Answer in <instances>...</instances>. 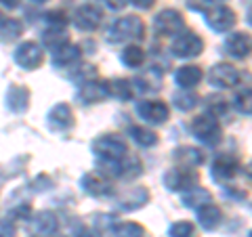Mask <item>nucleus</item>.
I'll list each match as a JSON object with an SVG mask.
<instances>
[{
	"label": "nucleus",
	"instance_id": "f257e3e1",
	"mask_svg": "<svg viewBox=\"0 0 252 237\" xmlns=\"http://www.w3.org/2000/svg\"><path fill=\"white\" fill-rule=\"evenodd\" d=\"M91 149L101 164H116L128 155V145L118 134H101L93 141Z\"/></svg>",
	"mask_w": 252,
	"mask_h": 237
},
{
	"label": "nucleus",
	"instance_id": "f03ea898",
	"mask_svg": "<svg viewBox=\"0 0 252 237\" xmlns=\"http://www.w3.org/2000/svg\"><path fill=\"white\" fill-rule=\"evenodd\" d=\"M143 36H145V23L137 15L118 17L107 30L109 42H130V40H139Z\"/></svg>",
	"mask_w": 252,
	"mask_h": 237
},
{
	"label": "nucleus",
	"instance_id": "7ed1b4c3",
	"mask_svg": "<svg viewBox=\"0 0 252 237\" xmlns=\"http://www.w3.org/2000/svg\"><path fill=\"white\" fill-rule=\"evenodd\" d=\"M191 134L200 143L215 147L223 141V126H220L219 118L210 114H200L191 120Z\"/></svg>",
	"mask_w": 252,
	"mask_h": 237
},
{
	"label": "nucleus",
	"instance_id": "20e7f679",
	"mask_svg": "<svg viewBox=\"0 0 252 237\" xmlns=\"http://www.w3.org/2000/svg\"><path fill=\"white\" fill-rule=\"evenodd\" d=\"M170 53L177 59H193L204 53V38L195 31H181L170 44Z\"/></svg>",
	"mask_w": 252,
	"mask_h": 237
},
{
	"label": "nucleus",
	"instance_id": "39448f33",
	"mask_svg": "<svg viewBox=\"0 0 252 237\" xmlns=\"http://www.w3.org/2000/svg\"><path fill=\"white\" fill-rule=\"evenodd\" d=\"M198 180H200L198 172L193 168H185V166H175V168L164 172V177H162L164 187H166L168 191H175V193H183L187 189L195 187Z\"/></svg>",
	"mask_w": 252,
	"mask_h": 237
},
{
	"label": "nucleus",
	"instance_id": "423d86ee",
	"mask_svg": "<svg viewBox=\"0 0 252 237\" xmlns=\"http://www.w3.org/2000/svg\"><path fill=\"white\" fill-rule=\"evenodd\" d=\"M13 61L17 63L21 69L34 72L44 63V49L42 44H38L36 40H26L21 42L17 49L13 51Z\"/></svg>",
	"mask_w": 252,
	"mask_h": 237
},
{
	"label": "nucleus",
	"instance_id": "0eeeda50",
	"mask_svg": "<svg viewBox=\"0 0 252 237\" xmlns=\"http://www.w3.org/2000/svg\"><path fill=\"white\" fill-rule=\"evenodd\" d=\"M137 116L145 124L162 126L168 122L170 107L160 99H145V101H141V103H137Z\"/></svg>",
	"mask_w": 252,
	"mask_h": 237
},
{
	"label": "nucleus",
	"instance_id": "6e6552de",
	"mask_svg": "<svg viewBox=\"0 0 252 237\" xmlns=\"http://www.w3.org/2000/svg\"><path fill=\"white\" fill-rule=\"evenodd\" d=\"M238 23V15L231 6L227 4H215L212 9L206 13V26L217 31V34H225V31H231Z\"/></svg>",
	"mask_w": 252,
	"mask_h": 237
},
{
	"label": "nucleus",
	"instance_id": "1a4fd4ad",
	"mask_svg": "<svg viewBox=\"0 0 252 237\" xmlns=\"http://www.w3.org/2000/svg\"><path fill=\"white\" fill-rule=\"evenodd\" d=\"M240 78L242 74L235 65H231V63H217L208 72V84L219 90H225V89H233L235 84H240Z\"/></svg>",
	"mask_w": 252,
	"mask_h": 237
},
{
	"label": "nucleus",
	"instance_id": "9d476101",
	"mask_svg": "<svg viewBox=\"0 0 252 237\" xmlns=\"http://www.w3.org/2000/svg\"><path fill=\"white\" fill-rule=\"evenodd\" d=\"M154 28L160 36H177L185 30V19L177 9H162L154 17Z\"/></svg>",
	"mask_w": 252,
	"mask_h": 237
},
{
	"label": "nucleus",
	"instance_id": "9b49d317",
	"mask_svg": "<svg viewBox=\"0 0 252 237\" xmlns=\"http://www.w3.org/2000/svg\"><path fill=\"white\" fill-rule=\"evenodd\" d=\"M80 189L91 197H109L114 193V185L103 172H86L80 178Z\"/></svg>",
	"mask_w": 252,
	"mask_h": 237
},
{
	"label": "nucleus",
	"instance_id": "f8f14e48",
	"mask_svg": "<svg viewBox=\"0 0 252 237\" xmlns=\"http://www.w3.org/2000/svg\"><path fill=\"white\" fill-rule=\"evenodd\" d=\"M240 168L242 166L233 155H219L210 164V175L217 183H231L240 175Z\"/></svg>",
	"mask_w": 252,
	"mask_h": 237
},
{
	"label": "nucleus",
	"instance_id": "ddd939ff",
	"mask_svg": "<svg viewBox=\"0 0 252 237\" xmlns=\"http://www.w3.org/2000/svg\"><path fill=\"white\" fill-rule=\"evenodd\" d=\"M223 49L233 59H246L252 55V36L248 31H231L225 38Z\"/></svg>",
	"mask_w": 252,
	"mask_h": 237
},
{
	"label": "nucleus",
	"instance_id": "4468645a",
	"mask_svg": "<svg viewBox=\"0 0 252 237\" xmlns=\"http://www.w3.org/2000/svg\"><path fill=\"white\" fill-rule=\"evenodd\" d=\"M46 124L53 132H65L74 126V112L67 103H57L46 114Z\"/></svg>",
	"mask_w": 252,
	"mask_h": 237
},
{
	"label": "nucleus",
	"instance_id": "2eb2a0df",
	"mask_svg": "<svg viewBox=\"0 0 252 237\" xmlns=\"http://www.w3.org/2000/svg\"><path fill=\"white\" fill-rule=\"evenodd\" d=\"M72 21H74V26L78 30L94 31L101 26V21H103V13H101V9L99 6H94V4H82V6H78L76 9Z\"/></svg>",
	"mask_w": 252,
	"mask_h": 237
},
{
	"label": "nucleus",
	"instance_id": "dca6fc26",
	"mask_svg": "<svg viewBox=\"0 0 252 237\" xmlns=\"http://www.w3.org/2000/svg\"><path fill=\"white\" fill-rule=\"evenodd\" d=\"M107 97H109L107 82L105 80H97V78L80 84V89H78V101H80L82 105L101 103V101H105Z\"/></svg>",
	"mask_w": 252,
	"mask_h": 237
},
{
	"label": "nucleus",
	"instance_id": "f3484780",
	"mask_svg": "<svg viewBox=\"0 0 252 237\" xmlns=\"http://www.w3.org/2000/svg\"><path fill=\"white\" fill-rule=\"evenodd\" d=\"M195 218H198V225L204 229V231H215V229L220 227L223 223V210H220L217 204H206L195 210Z\"/></svg>",
	"mask_w": 252,
	"mask_h": 237
},
{
	"label": "nucleus",
	"instance_id": "a211bd4d",
	"mask_svg": "<svg viewBox=\"0 0 252 237\" xmlns=\"http://www.w3.org/2000/svg\"><path fill=\"white\" fill-rule=\"evenodd\" d=\"M172 160L177 162V166H185V168H198L206 162V155H204L202 149L191 147V145H183L177 147L175 153H172Z\"/></svg>",
	"mask_w": 252,
	"mask_h": 237
},
{
	"label": "nucleus",
	"instance_id": "6ab92c4d",
	"mask_svg": "<svg viewBox=\"0 0 252 237\" xmlns=\"http://www.w3.org/2000/svg\"><path fill=\"white\" fill-rule=\"evenodd\" d=\"M57 229H59V220L51 210H42L32 218V231L38 237H51L57 233Z\"/></svg>",
	"mask_w": 252,
	"mask_h": 237
},
{
	"label": "nucleus",
	"instance_id": "aec40b11",
	"mask_svg": "<svg viewBox=\"0 0 252 237\" xmlns=\"http://www.w3.org/2000/svg\"><path fill=\"white\" fill-rule=\"evenodd\" d=\"M204 80V72L198 65H181L175 72V84L183 90H193Z\"/></svg>",
	"mask_w": 252,
	"mask_h": 237
},
{
	"label": "nucleus",
	"instance_id": "412c9836",
	"mask_svg": "<svg viewBox=\"0 0 252 237\" xmlns=\"http://www.w3.org/2000/svg\"><path fill=\"white\" fill-rule=\"evenodd\" d=\"M80 57H82L80 46L72 44V42H65L63 46H59V49L53 51L51 61H53L55 67H72V65H76V63L80 61Z\"/></svg>",
	"mask_w": 252,
	"mask_h": 237
},
{
	"label": "nucleus",
	"instance_id": "4be33fe9",
	"mask_svg": "<svg viewBox=\"0 0 252 237\" xmlns=\"http://www.w3.org/2000/svg\"><path fill=\"white\" fill-rule=\"evenodd\" d=\"M149 202V191L145 187H135L130 189L128 193H124L120 197V202H118V208L122 212H135L139 208H143L145 204Z\"/></svg>",
	"mask_w": 252,
	"mask_h": 237
},
{
	"label": "nucleus",
	"instance_id": "5701e85b",
	"mask_svg": "<svg viewBox=\"0 0 252 237\" xmlns=\"http://www.w3.org/2000/svg\"><path fill=\"white\" fill-rule=\"evenodd\" d=\"M6 107H9L13 114L26 112L30 107V90L26 86H19V84L9 86V90H6Z\"/></svg>",
	"mask_w": 252,
	"mask_h": 237
},
{
	"label": "nucleus",
	"instance_id": "b1692460",
	"mask_svg": "<svg viewBox=\"0 0 252 237\" xmlns=\"http://www.w3.org/2000/svg\"><path fill=\"white\" fill-rule=\"evenodd\" d=\"M210 202H212V193L208 191V189L200 187V185H195V187L181 193V204L189 210H198V208L206 206V204H210Z\"/></svg>",
	"mask_w": 252,
	"mask_h": 237
},
{
	"label": "nucleus",
	"instance_id": "393cba45",
	"mask_svg": "<svg viewBox=\"0 0 252 237\" xmlns=\"http://www.w3.org/2000/svg\"><path fill=\"white\" fill-rule=\"evenodd\" d=\"M107 90L109 97L118 99V101H130L132 94H135V86L130 80H124V78H114L112 82H107Z\"/></svg>",
	"mask_w": 252,
	"mask_h": 237
},
{
	"label": "nucleus",
	"instance_id": "a878e982",
	"mask_svg": "<svg viewBox=\"0 0 252 237\" xmlns=\"http://www.w3.org/2000/svg\"><path fill=\"white\" fill-rule=\"evenodd\" d=\"M128 137L135 141V143L139 145V147H143V149H147V147H156L158 145V134L152 130V128H145V126H130L128 128Z\"/></svg>",
	"mask_w": 252,
	"mask_h": 237
},
{
	"label": "nucleus",
	"instance_id": "bb28decb",
	"mask_svg": "<svg viewBox=\"0 0 252 237\" xmlns=\"http://www.w3.org/2000/svg\"><path fill=\"white\" fill-rule=\"evenodd\" d=\"M145 49L143 46H139V44H128L126 49L122 51V55H120V61L124 63L126 67H130V69H137V67H141L145 63Z\"/></svg>",
	"mask_w": 252,
	"mask_h": 237
},
{
	"label": "nucleus",
	"instance_id": "cd10ccee",
	"mask_svg": "<svg viewBox=\"0 0 252 237\" xmlns=\"http://www.w3.org/2000/svg\"><path fill=\"white\" fill-rule=\"evenodd\" d=\"M200 103V97L195 90H183L181 89L179 92H175L172 97V105H175L179 112H191V109Z\"/></svg>",
	"mask_w": 252,
	"mask_h": 237
},
{
	"label": "nucleus",
	"instance_id": "c85d7f7f",
	"mask_svg": "<svg viewBox=\"0 0 252 237\" xmlns=\"http://www.w3.org/2000/svg\"><path fill=\"white\" fill-rule=\"evenodd\" d=\"M65 42H69V36L65 30H55V28H49L42 34V46H46L49 51H55L59 49V46H63Z\"/></svg>",
	"mask_w": 252,
	"mask_h": 237
},
{
	"label": "nucleus",
	"instance_id": "c756f323",
	"mask_svg": "<svg viewBox=\"0 0 252 237\" xmlns=\"http://www.w3.org/2000/svg\"><path fill=\"white\" fill-rule=\"evenodd\" d=\"M112 235L114 237H145V229L139 223L124 220V223H116L112 227Z\"/></svg>",
	"mask_w": 252,
	"mask_h": 237
},
{
	"label": "nucleus",
	"instance_id": "7c9ffc66",
	"mask_svg": "<svg viewBox=\"0 0 252 237\" xmlns=\"http://www.w3.org/2000/svg\"><path fill=\"white\" fill-rule=\"evenodd\" d=\"M21 31H23V26H21L19 19L9 17V19L0 21V40L11 42V40H15V38L21 36Z\"/></svg>",
	"mask_w": 252,
	"mask_h": 237
},
{
	"label": "nucleus",
	"instance_id": "2f4dec72",
	"mask_svg": "<svg viewBox=\"0 0 252 237\" xmlns=\"http://www.w3.org/2000/svg\"><path fill=\"white\" fill-rule=\"evenodd\" d=\"M233 107L242 116H252V89H244L240 92H235Z\"/></svg>",
	"mask_w": 252,
	"mask_h": 237
},
{
	"label": "nucleus",
	"instance_id": "473e14b6",
	"mask_svg": "<svg viewBox=\"0 0 252 237\" xmlns=\"http://www.w3.org/2000/svg\"><path fill=\"white\" fill-rule=\"evenodd\" d=\"M206 114L215 116V118H223L227 116V112H229V103H227L225 97H220V94H212V97L206 99Z\"/></svg>",
	"mask_w": 252,
	"mask_h": 237
},
{
	"label": "nucleus",
	"instance_id": "72a5a7b5",
	"mask_svg": "<svg viewBox=\"0 0 252 237\" xmlns=\"http://www.w3.org/2000/svg\"><path fill=\"white\" fill-rule=\"evenodd\" d=\"M67 78H69L72 82L84 84V82L94 80V78H97V67H94V65H89V63H84V65H78Z\"/></svg>",
	"mask_w": 252,
	"mask_h": 237
},
{
	"label": "nucleus",
	"instance_id": "f704fd0d",
	"mask_svg": "<svg viewBox=\"0 0 252 237\" xmlns=\"http://www.w3.org/2000/svg\"><path fill=\"white\" fill-rule=\"evenodd\" d=\"M168 237H195V225L189 220H177L168 227Z\"/></svg>",
	"mask_w": 252,
	"mask_h": 237
},
{
	"label": "nucleus",
	"instance_id": "c9c22d12",
	"mask_svg": "<svg viewBox=\"0 0 252 237\" xmlns=\"http://www.w3.org/2000/svg\"><path fill=\"white\" fill-rule=\"evenodd\" d=\"M44 23L49 28H55V30H65L67 28V15L65 11H59V9H55V11H49V13H44Z\"/></svg>",
	"mask_w": 252,
	"mask_h": 237
},
{
	"label": "nucleus",
	"instance_id": "e433bc0d",
	"mask_svg": "<svg viewBox=\"0 0 252 237\" xmlns=\"http://www.w3.org/2000/svg\"><path fill=\"white\" fill-rule=\"evenodd\" d=\"M217 0H187V9H191L195 13H208L215 6Z\"/></svg>",
	"mask_w": 252,
	"mask_h": 237
},
{
	"label": "nucleus",
	"instance_id": "4c0bfd02",
	"mask_svg": "<svg viewBox=\"0 0 252 237\" xmlns=\"http://www.w3.org/2000/svg\"><path fill=\"white\" fill-rule=\"evenodd\" d=\"M17 235V227L11 218H0V237H15Z\"/></svg>",
	"mask_w": 252,
	"mask_h": 237
},
{
	"label": "nucleus",
	"instance_id": "58836bf2",
	"mask_svg": "<svg viewBox=\"0 0 252 237\" xmlns=\"http://www.w3.org/2000/svg\"><path fill=\"white\" fill-rule=\"evenodd\" d=\"M11 216H13V218H19V220H28V218L32 216V208H30V206H26V204H23V206L15 208V210L11 212ZM13 218H11V220H13Z\"/></svg>",
	"mask_w": 252,
	"mask_h": 237
},
{
	"label": "nucleus",
	"instance_id": "ea45409f",
	"mask_svg": "<svg viewBox=\"0 0 252 237\" xmlns=\"http://www.w3.org/2000/svg\"><path fill=\"white\" fill-rule=\"evenodd\" d=\"M101 4L109 11H122L124 6L128 4V0H101Z\"/></svg>",
	"mask_w": 252,
	"mask_h": 237
},
{
	"label": "nucleus",
	"instance_id": "a19ab883",
	"mask_svg": "<svg viewBox=\"0 0 252 237\" xmlns=\"http://www.w3.org/2000/svg\"><path fill=\"white\" fill-rule=\"evenodd\" d=\"M128 2L132 6H137V9H141V11H149L156 4V0H128Z\"/></svg>",
	"mask_w": 252,
	"mask_h": 237
},
{
	"label": "nucleus",
	"instance_id": "79ce46f5",
	"mask_svg": "<svg viewBox=\"0 0 252 237\" xmlns=\"http://www.w3.org/2000/svg\"><path fill=\"white\" fill-rule=\"evenodd\" d=\"M0 4H2L4 9H17V6H19V0H0Z\"/></svg>",
	"mask_w": 252,
	"mask_h": 237
},
{
	"label": "nucleus",
	"instance_id": "37998d69",
	"mask_svg": "<svg viewBox=\"0 0 252 237\" xmlns=\"http://www.w3.org/2000/svg\"><path fill=\"white\" fill-rule=\"evenodd\" d=\"M76 237H97L94 233H91V231H82V233H78Z\"/></svg>",
	"mask_w": 252,
	"mask_h": 237
},
{
	"label": "nucleus",
	"instance_id": "c03bdc74",
	"mask_svg": "<svg viewBox=\"0 0 252 237\" xmlns=\"http://www.w3.org/2000/svg\"><path fill=\"white\" fill-rule=\"evenodd\" d=\"M246 21H248L250 26H252V6H250V9H248V13H246Z\"/></svg>",
	"mask_w": 252,
	"mask_h": 237
},
{
	"label": "nucleus",
	"instance_id": "a18cd8bd",
	"mask_svg": "<svg viewBox=\"0 0 252 237\" xmlns=\"http://www.w3.org/2000/svg\"><path fill=\"white\" fill-rule=\"evenodd\" d=\"M246 175H248V177L252 178V162H250V164L246 166Z\"/></svg>",
	"mask_w": 252,
	"mask_h": 237
},
{
	"label": "nucleus",
	"instance_id": "49530a36",
	"mask_svg": "<svg viewBox=\"0 0 252 237\" xmlns=\"http://www.w3.org/2000/svg\"><path fill=\"white\" fill-rule=\"evenodd\" d=\"M32 2H36V4H44V2H49V0H32Z\"/></svg>",
	"mask_w": 252,
	"mask_h": 237
},
{
	"label": "nucleus",
	"instance_id": "de8ad7c7",
	"mask_svg": "<svg viewBox=\"0 0 252 237\" xmlns=\"http://www.w3.org/2000/svg\"><path fill=\"white\" fill-rule=\"evenodd\" d=\"M0 21H2V13H0Z\"/></svg>",
	"mask_w": 252,
	"mask_h": 237
},
{
	"label": "nucleus",
	"instance_id": "09e8293b",
	"mask_svg": "<svg viewBox=\"0 0 252 237\" xmlns=\"http://www.w3.org/2000/svg\"><path fill=\"white\" fill-rule=\"evenodd\" d=\"M248 237H252V231H250V233H248Z\"/></svg>",
	"mask_w": 252,
	"mask_h": 237
}]
</instances>
